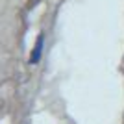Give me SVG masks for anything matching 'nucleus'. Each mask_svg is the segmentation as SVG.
<instances>
[{
	"mask_svg": "<svg viewBox=\"0 0 124 124\" xmlns=\"http://www.w3.org/2000/svg\"><path fill=\"white\" fill-rule=\"evenodd\" d=\"M43 50H45V33H39L35 39V45L31 48V54H30V65H37L41 61Z\"/></svg>",
	"mask_w": 124,
	"mask_h": 124,
	"instance_id": "obj_1",
	"label": "nucleus"
}]
</instances>
